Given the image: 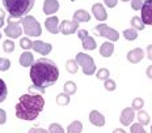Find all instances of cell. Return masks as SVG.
<instances>
[{"label":"cell","instance_id":"6da1fadb","mask_svg":"<svg viewBox=\"0 0 152 133\" xmlns=\"http://www.w3.org/2000/svg\"><path fill=\"white\" fill-rule=\"evenodd\" d=\"M59 78V68L55 61L46 58L36 60L30 66V80L33 86H30V91L38 90L41 93L54 85Z\"/></svg>","mask_w":152,"mask_h":133},{"label":"cell","instance_id":"7a4b0ae2","mask_svg":"<svg viewBox=\"0 0 152 133\" xmlns=\"http://www.w3.org/2000/svg\"><path fill=\"white\" fill-rule=\"evenodd\" d=\"M15 108L18 119L31 121L36 120L45 108V98L39 94H23Z\"/></svg>","mask_w":152,"mask_h":133},{"label":"cell","instance_id":"3957f363","mask_svg":"<svg viewBox=\"0 0 152 133\" xmlns=\"http://www.w3.org/2000/svg\"><path fill=\"white\" fill-rule=\"evenodd\" d=\"M36 0H3L5 11L12 18H24L33 9Z\"/></svg>","mask_w":152,"mask_h":133},{"label":"cell","instance_id":"277c9868","mask_svg":"<svg viewBox=\"0 0 152 133\" xmlns=\"http://www.w3.org/2000/svg\"><path fill=\"white\" fill-rule=\"evenodd\" d=\"M24 26V33L29 37H39L42 34V29L41 25L33 16H25L23 18V24Z\"/></svg>","mask_w":152,"mask_h":133},{"label":"cell","instance_id":"5b68a950","mask_svg":"<svg viewBox=\"0 0 152 133\" xmlns=\"http://www.w3.org/2000/svg\"><path fill=\"white\" fill-rule=\"evenodd\" d=\"M76 61L77 64L83 68V73L87 76H92L96 72V64H94L93 59L91 55H87L84 52H79L76 55Z\"/></svg>","mask_w":152,"mask_h":133},{"label":"cell","instance_id":"8992f818","mask_svg":"<svg viewBox=\"0 0 152 133\" xmlns=\"http://www.w3.org/2000/svg\"><path fill=\"white\" fill-rule=\"evenodd\" d=\"M23 24V18H20L18 21H16V18H12L9 17L8 18V25L5 26L4 29V33L5 35L9 37V38H18L23 34V29H21L20 25Z\"/></svg>","mask_w":152,"mask_h":133},{"label":"cell","instance_id":"52a82bcc","mask_svg":"<svg viewBox=\"0 0 152 133\" xmlns=\"http://www.w3.org/2000/svg\"><path fill=\"white\" fill-rule=\"evenodd\" d=\"M94 30H96L101 37L107 38V39L112 40V42H115V40L119 39V33H118V31L114 30L113 27H109V26H107V25H105V24L97 25V26L94 27Z\"/></svg>","mask_w":152,"mask_h":133},{"label":"cell","instance_id":"ba28073f","mask_svg":"<svg viewBox=\"0 0 152 133\" xmlns=\"http://www.w3.org/2000/svg\"><path fill=\"white\" fill-rule=\"evenodd\" d=\"M77 37L81 39V43H83V47L85 50H96V40H94L93 37L89 35V33H88L85 29H79L77 30Z\"/></svg>","mask_w":152,"mask_h":133},{"label":"cell","instance_id":"9c48e42d","mask_svg":"<svg viewBox=\"0 0 152 133\" xmlns=\"http://www.w3.org/2000/svg\"><path fill=\"white\" fill-rule=\"evenodd\" d=\"M142 14L140 18L144 25H151L152 26V0H145L142 5Z\"/></svg>","mask_w":152,"mask_h":133},{"label":"cell","instance_id":"30bf717a","mask_svg":"<svg viewBox=\"0 0 152 133\" xmlns=\"http://www.w3.org/2000/svg\"><path fill=\"white\" fill-rule=\"evenodd\" d=\"M77 29H79V22H76L75 20H72V21L64 20L59 25V31H61L63 35H71V34L76 33Z\"/></svg>","mask_w":152,"mask_h":133},{"label":"cell","instance_id":"8fae6325","mask_svg":"<svg viewBox=\"0 0 152 133\" xmlns=\"http://www.w3.org/2000/svg\"><path fill=\"white\" fill-rule=\"evenodd\" d=\"M51 44L50 43H46V42H42V40H36L33 43V50L38 53H41L42 56H46L51 52Z\"/></svg>","mask_w":152,"mask_h":133},{"label":"cell","instance_id":"7c38bea8","mask_svg":"<svg viewBox=\"0 0 152 133\" xmlns=\"http://www.w3.org/2000/svg\"><path fill=\"white\" fill-rule=\"evenodd\" d=\"M59 18L56 16H50L49 18L45 21V27L47 31H50L51 34H58L59 33Z\"/></svg>","mask_w":152,"mask_h":133},{"label":"cell","instance_id":"4fadbf2b","mask_svg":"<svg viewBox=\"0 0 152 133\" xmlns=\"http://www.w3.org/2000/svg\"><path fill=\"white\" fill-rule=\"evenodd\" d=\"M135 115H134V108L132 107H127V108H123V111L121 112V118H119V121L122 123L123 125H130L134 120Z\"/></svg>","mask_w":152,"mask_h":133},{"label":"cell","instance_id":"5bb4252c","mask_svg":"<svg viewBox=\"0 0 152 133\" xmlns=\"http://www.w3.org/2000/svg\"><path fill=\"white\" fill-rule=\"evenodd\" d=\"M92 13L94 14V17L99 21H105L107 18V13H106L105 8H104V5L100 4V3L93 4V7H92Z\"/></svg>","mask_w":152,"mask_h":133},{"label":"cell","instance_id":"9a60e30c","mask_svg":"<svg viewBox=\"0 0 152 133\" xmlns=\"http://www.w3.org/2000/svg\"><path fill=\"white\" fill-rule=\"evenodd\" d=\"M89 121L96 126H104L105 125V118H104V115L101 112H99V111H96V110H93L89 113Z\"/></svg>","mask_w":152,"mask_h":133},{"label":"cell","instance_id":"2e32d148","mask_svg":"<svg viewBox=\"0 0 152 133\" xmlns=\"http://www.w3.org/2000/svg\"><path fill=\"white\" fill-rule=\"evenodd\" d=\"M59 9V3L56 0H45L43 1V12L45 14H54Z\"/></svg>","mask_w":152,"mask_h":133},{"label":"cell","instance_id":"e0dca14e","mask_svg":"<svg viewBox=\"0 0 152 133\" xmlns=\"http://www.w3.org/2000/svg\"><path fill=\"white\" fill-rule=\"evenodd\" d=\"M143 56H144L143 50L142 48H134L127 53V60L130 63H132V64H137V63H139L142 59H143Z\"/></svg>","mask_w":152,"mask_h":133},{"label":"cell","instance_id":"ac0fdd59","mask_svg":"<svg viewBox=\"0 0 152 133\" xmlns=\"http://www.w3.org/2000/svg\"><path fill=\"white\" fill-rule=\"evenodd\" d=\"M114 52V44L112 42H104L100 47V53L104 58H110Z\"/></svg>","mask_w":152,"mask_h":133},{"label":"cell","instance_id":"d6986e66","mask_svg":"<svg viewBox=\"0 0 152 133\" xmlns=\"http://www.w3.org/2000/svg\"><path fill=\"white\" fill-rule=\"evenodd\" d=\"M20 64L21 66H31V64L34 63V58H33V53L29 52V51H26V52H24V53H21L20 55Z\"/></svg>","mask_w":152,"mask_h":133},{"label":"cell","instance_id":"ffe728a7","mask_svg":"<svg viewBox=\"0 0 152 133\" xmlns=\"http://www.w3.org/2000/svg\"><path fill=\"white\" fill-rule=\"evenodd\" d=\"M74 20L76 22H88L91 20V16L87 11H84V9H77L74 13Z\"/></svg>","mask_w":152,"mask_h":133},{"label":"cell","instance_id":"44dd1931","mask_svg":"<svg viewBox=\"0 0 152 133\" xmlns=\"http://www.w3.org/2000/svg\"><path fill=\"white\" fill-rule=\"evenodd\" d=\"M83 131V124L79 120H75L67 126V133H81Z\"/></svg>","mask_w":152,"mask_h":133},{"label":"cell","instance_id":"7402d4cb","mask_svg":"<svg viewBox=\"0 0 152 133\" xmlns=\"http://www.w3.org/2000/svg\"><path fill=\"white\" fill-rule=\"evenodd\" d=\"M66 68H67V71L69 72V73H76L79 69V64L77 61H76V59H69L67 60V63H66Z\"/></svg>","mask_w":152,"mask_h":133},{"label":"cell","instance_id":"603a6c76","mask_svg":"<svg viewBox=\"0 0 152 133\" xmlns=\"http://www.w3.org/2000/svg\"><path fill=\"white\" fill-rule=\"evenodd\" d=\"M64 93L68 94V95H72V94L76 93V90H77V86H76V84L74 81H67L64 84Z\"/></svg>","mask_w":152,"mask_h":133},{"label":"cell","instance_id":"cb8c5ba5","mask_svg":"<svg viewBox=\"0 0 152 133\" xmlns=\"http://www.w3.org/2000/svg\"><path fill=\"white\" fill-rule=\"evenodd\" d=\"M123 37L127 40H135L138 38V31L132 27V29H126L123 30Z\"/></svg>","mask_w":152,"mask_h":133},{"label":"cell","instance_id":"d4e9b609","mask_svg":"<svg viewBox=\"0 0 152 133\" xmlns=\"http://www.w3.org/2000/svg\"><path fill=\"white\" fill-rule=\"evenodd\" d=\"M131 25L135 30H144V26H145L143 24V21H142V18H139L138 16L131 18Z\"/></svg>","mask_w":152,"mask_h":133},{"label":"cell","instance_id":"484cf974","mask_svg":"<svg viewBox=\"0 0 152 133\" xmlns=\"http://www.w3.org/2000/svg\"><path fill=\"white\" fill-rule=\"evenodd\" d=\"M56 103H58L59 106H67L69 103V95L66 93L58 94V97H56Z\"/></svg>","mask_w":152,"mask_h":133},{"label":"cell","instance_id":"4316f807","mask_svg":"<svg viewBox=\"0 0 152 133\" xmlns=\"http://www.w3.org/2000/svg\"><path fill=\"white\" fill-rule=\"evenodd\" d=\"M8 95V90H7V85H5V82L0 78V103L4 102L5 98Z\"/></svg>","mask_w":152,"mask_h":133},{"label":"cell","instance_id":"83f0119b","mask_svg":"<svg viewBox=\"0 0 152 133\" xmlns=\"http://www.w3.org/2000/svg\"><path fill=\"white\" fill-rule=\"evenodd\" d=\"M138 120H139V124L145 125V124H148V123H150V115H148L145 111H139Z\"/></svg>","mask_w":152,"mask_h":133},{"label":"cell","instance_id":"f1b7e54d","mask_svg":"<svg viewBox=\"0 0 152 133\" xmlns=\"http://www.w3.org/2000/svg\"><path fill=\"white\" fill-rule=\"evenodd\" d=\"M3 50H4V52H7V53L13 52L15 51V43H13V40H11V39L4 40V42H3Z\"/></svg>","mask_w":152,"mask_h":133},{"label":"cell","instance_id":"f546056e","mask_svg":"<svg viewBox=\"0 0 152 133\" xmlns=\"http://www.w3.org/2000/svg\"><path fill=\"white\" fill-rule=\"evenodd\" d=\"M109 76H110V72L107 71L106 68H101V69H99L97 71V73H96V77L99 78V80H107L109 78Z\"/></svg>","mask_w":152,"mask_h":133},{"label":"cell","instance_id":"4dcf8cb0","mask_svg":"<svg viewBox=\"0 0 152 133\" xmlns=\"http://www.w3.org/2000/svg\"><path fill=\"white\" fill-rule=\"evenodd\" d=\"M20 47L23 50L33 48V42H31L29 38H21V39H20Z\"/></svg>","mask_w":152,"mask_h":133},{"label":"cell","instance_id":"1f68e13d","mask_svg":"<svg viewBox=\"0 0 152 133\" xmlns=\"http://www.w3.org/2000/svg\"><path fill=\"white\" fill-rule=\"evenodd\" d=\"M49 133H64V129L62 128L61 124L58 123H53L49 126Z\"/></svg>","mask_w":152,"mask_h":133},{"label":"cell","instance_id":"d6a6232c","mask_svg":"<svg viewBox=\"0 0 152 133\" xmlns=\"http://www.w3.org/2000/svg\"><path fill=\"white\" fill-rule=\"evenodd\" d=\"M11 68V61L7 58H0V72H5Z\"/></svg>","mask_w":152,"mask_h":133},{"label":"cell","instance_id":"836d02e7","mask_svg":"<svg viewBox=\"0 0 152 133\" xmlns=\"http://www.w3.org/2000/svg\"><path fill=\"white\" fill-rule=\"evenodd\" d=\"M144 106V100L142 99V98H134V100H132V108L134 110H140L143 108Z\"/></svg>","mask_w":152,"mask_h":133},{"label":"cell","instance_id":"e575fe53","mask_svg":"<svg viewBox=\"0 0 152 133\" xmlns=\"http://www.w3.org/2000/svg\"><path fill=\"white\" fill-rule=\"evenodd\" d=\"M104 87H105L106 90H109V91H114L115 90V87H117V85H115V82H114L113 80L107 78V80H105V82H104Z\"/></svg>","mask_w":152,"mask_h":133},{"label":"cell","instance_id":"d590c367","mask_svg":"<svg viewBox=\"0 0 152 133\" xmlns=\"http://www.w3.org/2000/svg\"><path fill=\"white\" fill-rule=\"evenodd\" d=\"M130 132H131V133H145L143 125L139 124V123H138V124H132L131 125V129H130Z\"/></svg>","mask_w":152,"mask_h":133},{"label":"cell","instance_id":"8d00e7d4","mask_svg":"<svg viewBox=\"0 0 152 133\" xmlns=\"http://www.w3.org/2000/svg\"><path fill=\"white\" fill-rule=\"evenodd\" d=\"M142 5H143V0H131V8L134 11L142 9Z\"/></svg>","mask_w":152,"mask_h":133},{"label":"cell","instance_id":"74e56055","mask_svg":"<svg viewBox=\"0 0 152 133\" xmlns=\"http://www.w3.org/2000/svg\"><path fill=\"white\" fill-rule=\"evenodd\" d=\"M104 3H105L107 8H114L117 5V3H118V0H104Z\"/></svg>","mask_w":152,"mask_h":133},{"label":"cell","instance_id":"f35d334b","mask_svg":"<svg viewBox=\"0 0 152 133\" xmlns=\"http://www.w3.org/2000/svg\"><path fill=\"white\" fill-rule=\"evenodd\" d=\"M7 121V113L4 110H0V124H4Z\"/></svg>","mask_w":152,"mask_h":133},{"label":"cell","instance_id":"ab89813d","mask_svg":"<svg viewBox=\"0 0 152 133\" xmlns=\"http://www.w3.org/2000/svg\"><path fill=\"white\" fill-rule=\"evenodd\" d=\"M29 133H49V131L46 129H42V128H31Z\"/></svg>","mask_w":152,"mask_h":133},{"label":"cell","instance_id":"60d3db41","mask_svg":"<svg viewBox=\"0 0 152 133\" xmlns=\"http://www.w3.org/2000/svg\"><path fill=\"white\" fill-rule=\"evenodd\" d=\"M147 55H148L147 58L152 60V44H150V46L147 47Z\"/></svg>","mask_w":152,"mask_h":133},{"label":"cell","instance_id":"b9f144b4","mask_svg":"<svg viewBox=\"0 0 152 133\" xmlns=\"http://www.w3.org/2000/svg\"><path fill=\"white\" fill-rule=\"evenodd\" d=\"M145 73H147V77H148V78H151V80H152V65L148 66L147 71H145Z\"/></svg>","mask_w":152,"mask_h":133},{"label":"cell","instance_id":"7bdbcfd3","mask_svg":"<svg viewBox=\"0 0 152 133\" xmlns=\"http://www.w3.org/2000/svg\"><path fill=\"white\" fill-rule=\"evenodd\" d=\"M113 133H126L123 129H121V128H117V129H114L113 131Z\"/></svg>","mask_w":152,"mask_h":133},{"label":"cell","instance_id":"ee69618b","mask_svg":"<svg viewBox=\"0 0 152 133\" xmlns=\"http://www.w3.org/2000/svg\"><path fill=\"white\" fill-rule=\"evenodd\" d=\"M0 18H5V13H4V11H3L1 8H0Z\"/></svg>","mask_w":152,"mask_h":133},{"label":"cell","instance_id":"f6af8a7d","mask_svg":"<svg viewBox=\"0 0 152 133\" xmlns=\"http://www.w3.org/2000/svg\"><path fill=\"white\" fill-rule=\"evenodd\" d=\"M3 25H4V18H0V29L3 27Z\"/></svg>","mask_w":152,"mask_h":133},{"label":"cell","instance_id":"bcb514c9","mask_svg":"<svg viewBox=\"0 0 152 133\" xmlns=\"http://www.w3.org/2000/svg\"><path fill=\"white\" fill-rule=\"evenodd\" d=\"M122 1H129V0H122Z\"/></svg>","mask_w":152,"mask_h":133},{"label":"cell","instance_id":"7dc6e473","mask_svg":"<svg viewBox=\"0 0 152 133\" xmlns=\"http://www.w3.org/2000/svg\"><path fill=\"white\" fill-rule=\"evenodd\" d=\"M151 133H152V126H151Z\"/></svg>","mask_w":152,"mask_h":133},{"label":"cell","instance_id":"c3c4849f","mask_svg":"<svg viewBox=\"0 0 152 133\" xmlns=\"http://www.w3.org/2000/svg\"><path fill=\"white\" fill-rule=\"evenodd\" d=\"M0 38H1V33H0Z\"/></svg>","mask_w":152,"mask_h":133},{"label":"cell","instance_id":"681fc988","mask_svg":"<svg viewBox=\"0 0 152 133\" xmlns=\"http://www.w3.org/2000/svg\"><path fill=\"white\" fill-rule=\"evenodd\" d=\"M144 1H145V0H144Z\"/></svg>","mask_w":152,"mask_h":133}]
</instances>
